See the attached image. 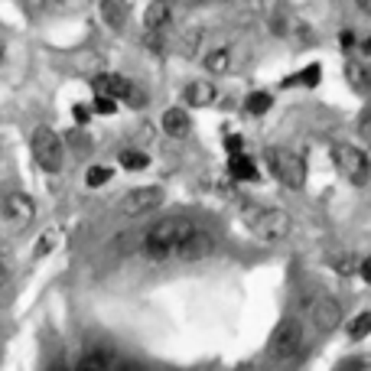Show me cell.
I'll return each mask as SVG.
<instances>
[{
    "instance_id": "6da1fadb",
    "label": "cell",
    "mask_w": 371,
    "mask_h": 371,
    "mask_svg": "<svg viewBox=\"0 0 371 371\" xmlns=\"http://www.w3.org/2000/svg\"><path fill=\"white\" fill-rule=\"evenodd\" d=\"M199 232V225L186 215H170V218H160L157 225H150L147 235H144V254L153 260H166L176 258L179 247L189 241V238Z\"/></svg>"
},
{
    "instance_id": "7a4b0ae2",
    "label": "cell",
    "mask_w": 371,
    "mask_h": 371,
    "mask_svg": "<svg viewBox=\"0 0 371 371\" xmlns=\"http://www.w3.org/2000/svg\"><path fill=\"white\" fill-rule=\"evenodd\" d=\"M306 346V333H303V322L300 319H280L273 326L271 342H267V355L273 365H290L300 359V352Z\"/></svg>"
},
{
    "instance_id": "3957f363",
    "label": "cell",
    "mask_w": 371,
    "mask_h": 371,
    "mask_svg": "<svg viewBox=\"0 0 371 371\" xmlns=\"http://www.w3.org/2000/svg\"><path fill=\"white\" fill-rule=\"evenodd\" d=\"M245 222L260 241H284L293 232V218L284 209H245Z\"/></svg>"
},
{
    "instance_id": "277c9868",
    "label": "cell",
    "mask_w": 371,
    "mask_h": 371,
    "mask_svg": "<svg viewBox=\"0 0 371 371\" xmlns=\"http://www.w3.org/2000/svg\"><path fill=\"white\" fill-rule=\"evenodd\" d=\"M264 163H267L271 176H277V183H284L286 189H303V183H306V163L293 150L271 147L264 153Z\"/></svg>"
},
{
    "instance_id": "5b68a950",
    "label": "cell",
    "mask_w": 371,
    "mask_h": 371,
    "mask_svg": "<svg viewBox=\"0 0 371 371\" xmlns=\"http://www.w3.org/2000/svg\"><path fill=\"white\" fill-rule=\"evenodd\" d=\"M333 160L339 166V173L346 176L352 186H368L371 179V160L365 150H359L355 144H335Z\"/></svg>"
},
{
    "instance_id": "8992f818",
    "label": "cell",
    "mask_w": 371,
    "mask_h": 371,
    "mask_svg": "<svg viewBox=\"0 0 371 371\" xmlns=\"http://www.w3.org/2000/svg\"><path fill=\"white\" fill-rule=\"evenodd\" d=\"M33 160L46 170V173H59L62 170V137L52 127H36L33 131Z\"/></svg>"
},
{
    "instance_id": "52a82bcc",
    "label": "cell",
    "mask_w": 371,
    "mask_h": 371,
    "mask_svg": "<svg viewBox=\"0 0 371 371\" xmlns=\"http://www.w3.org/2000/svg\"><path fill=\"white\" fill-rule=\"evenodd\" d=\"M163 192L160 186H137V189H131V192H124L121 199V215H127V218H137V215H147V212H153L157 205L163 202Z\"/></svg>"
},
{
    "instance_id": "ba28073f",
    "label": "cell",
    "mask_w": 371,
    "mask_h": 371,
    "mask_svg": "<svg viewBox=\"0 0 371 371\" xmlns=\"http://www.w3.org/2000/svg\"><path fill=\"white\" fill-rule=\"evenodd\" d=\"M0 212H3V222L10 225V228H16V232L36 218V205H33V199L26 196V192H10L0 202Z\"/></svg>"
},
{
    "instance_id": "9c48e42d",
    "label": "cell",
    "mask_w": 371,
    "mask_h": 371,
    "mask_svg": "<svg viewBox=\"0 0 371 371\" xmlns=\"http://www.w3.org/2000/svg\"><path fill=\"white\" fill-rule=\"evenodd\" d=\"M309 316H313V326H316L319 333H335L339 322H342V306H339L335 297H326V293H322V297L313 300Z\"/></svg>"
},
{
    "instance_id": "30bf717a",
    "label": "cell",
    "mask_w": 371,
    "mask_h": 371,
    "mask_svg": "<svg viewBox=\"0 0 371 371\" xmlns=\"http://www.w3.org/2000/svg\"><path fill=\"white\" fill-rule=\"evenodd\" d=\"M95 91H98V98H108V101H117V98H127V91L134 88V82H127L124 75H114V72H104L98 75L95 82Z\"/></svg>"
},
{
    "instance_id": "8fae6325",
    "label": "cell",
    "mask_w": 371,
    "mask_h": 371,
    "mask_svg": "<svg viewBox=\"0 0 371 371\" xmlns=\"http://www.w3.org/2000/svg\"><path fill=\"white\" fill-rule=\"evenodd\" d=\"M212 251H215V241H212V235L199 228L196 235H192L183 247H179V254H176V258H179V260H205Z\"/></svg>"
},
{
    "instance_id": "7c38bea8",
    "label": "cell",
    "mask_w": 371,
    "mask_h": 371,
    "mask_svg": "<svg viewBox=\"0 0 371 371\" xmlns=\"http://www.w3.org/2000/svg\"><path fill=\"white\" fill-rule=\"evenodd\" d=\"M160 127L166 137H176V140H183V137H189V131H192V121H189V114H186V108H166L160 117Z\"/></svg>"
},
{
    "instance_id": "4fadbf2b",
    "label": "cell",
    "mask_w": 371,
    "mask_h": 371,
    "mask_svg": "<svg viewBox=\"0 0 371 371\" xmlns=\"http://www.w3.org/2000/svg\"><path fill=\"white\" fill-rule=\"evenodd\" d=\"M346 82L355 88L359 95H371V69L365 62H359V59L346 62Z\"/></svg>"
},
{
    "instance_id": "5bb4252c",
    "label": "cell",
    "mask_w": 371,
    "mask_h": 371,
    "mask_svg": "<svg viewBox=\"0 0 371 371\" xmlns=\"http://www.w3.org/2000/svg\"><path fill=\"white\" fill-rule=\"evenodd\" d=\"M183 98L192 104V108H205L215 101V85H212L209 78H196V82H189L183 91Z\"/></svg>"
},
{
    "instance_id": "9a60e30c",
    "label": "cell",
    "mask_w": 371,
    "mask_h": 371,
    "mask_svg": "<svg viewBox=\"0 0 371 371\" xmlns=\"http://www.w3.org/2000/svg\"><path fill=\"white\" fill-rule=\"evenodd\" d=\"M170 16H173V7H170V3H150L147 10H144V26H147V33H163V30L170 26Z\"/></svg>"
},
{
    "instance_id": "2e32d148",
    "label": "cell",
    "mask_w": 371,
    "mask_h": 371,
    "mask_svg": "<svg viewBox=\"0 0 371 371\" xmlns=\"http://www.w3.org/2000/svg\"><path fill=\"white\" fill-rule=\"evenodd\" d=\"M75 371H111V352H104V348L88 352L85 359L78 361V368Z\"/></svg>"
},
{
    "instance_id": "e0dca14e",
    "label": "cell",
    "mask_w": 371,
    "mask_h": 371,
    "mask_svg": "<svg viewBox=\"0 0 371 371\" xmlns=\"http://www.w3.org/2000/svg\"><path fill=\"white\" fill-rule=\"evenodd\" d=\"M205 69L215 75H225L228 69H232V49L228 46H218V49H212L209 56H205Z\"/></svg>"
},
{
    "instance_id": "ac0fdd59",
    "label": "cell",
    "mask_w": 371,
    "mask_h": 371,
    "mask_svg": "<svg viewBox=\"0 0 371 371\" xmlns=\"http://www.w3.org/2000/svg\"><path fill=\"white\" fill-rule=\"evenodd\" d=\"M228 170H232V176H235V179H258V170H254V163L247 160L245 153H241V157H232Z\"/></svg>"
},
{
    "instance_id": "d6986e66",
    "label": "cell",
    "mask_w": 371,
    "mask_h": 371,
    "mask_svg": "<svg viewBox=\"0 0 371 371\" xmlns=\"http://www.w3.org/2000/svg\"><path fill=\"white\" fill-rule=\"evenodd\" d=\"M319 75H322V65H316V62H313V65H306V69H303L300 75L286 78L284 85H306V88H313L316 82H319Z\"/></svg>"
},
{
    "instance_id": "ffe728a7",
    "label": "cell",
    "mask_w": 371,
    "mask_h": 371,
    "mask_svg": "<svg viewBox=\"0 0 371 371\" xmlns=\"http://www.w3.org/2000/svg\"><path fill=\"white\" fill-rule=\"evenodd\" d=\"M348 335H352L355 342H361L365 335H371V313H359L355 319L348 322Z\"/></svg>"
},
{
    "instance_id": "44dd1931",
    "label": "cell",
    "mask_w": 371,
    "mask_h": 371,
    "mask_svg": "<svg viewBox=\"0 0 371 371\" xmlns=\"http://www.w3.org/2000/svg\"><path fill=\"white\" fill-rule=\"evenodd\" d=\"M271 104H273V98L267 95V91H254V95H247V101H245V108L251 114H267L271 111Z\"/></svg>"
},
{
    "instance_id": "7402d4cb",
    "label": "cell",
    "mask_w": 371,
    "mask_h": 371,
    "mask_svg": "<svg viewBox=\"0 0 371 371\" xmlns=\"http://www.w3.org/2000/svg\"><path fill=\"white\" fill-rule=\"evenodd\" d=\"M150 163L147 153H140V150H121V166L124 170H144Z\"/></svg>"
},
{
    "instance_id": "603a6c76",
    "label": "cell",
    "mask_w": 371,
    "mask_h": 371,
    "mask_svg": "<svg viewBox=\"0 0 371 371\" xmlns=\"http://www.w3.org/2000/svg\"><path fill=\"white\" fill-rule=\"evenodd\" d=\"M101 13L108 16V23H111L114 30H121V26H124V13H127V7H124V3H101Z\"/></svg>"
},
{
    "instance_id": "cb8c5ba5",
    "label": "cell",
    "mask_w": 371,
    "mask_h": 371,
    "mask_svg": "<svg viewBox=\"0 0 371 371\" xmlns=\"http://www.w3.org/2000/svg\"><path fill=\"white\" fill-rule=\"evenodd\" d=\"M359 134H361V140H365L368 150H371V101L361 108V114H359Z\"/></svg>"
},
{
    "instance_id": "d4e9b609",
    "label": "cell",
    "mask_w": 371,
    "mask_h": 371,
    "mask_svg": "<svg viewBox=\"0 0 371 371\" xmlns=\"http://www.w3.org/2000/svg\"><path fill=\"white\" fill-rule=\"evenodd\" d=\"M108 179H111V170H108V166H91L85 176V183L91 186V189H95V186H104Z\"/></svg>"
},
{
    "instance_id": "484cf974",
    "label": "cell",
    "mask_w": 371,
    "mask_h": 371,
    "mask_svg": "<svg viewBox=\"0 0 371 371\" xmlns=\"http://www.w3.org/2000/svg\"><path fill=\"white\" fill-rule=\"evenodd\" d=\"M333 267L339 273H352V271H355V258H348V254H342V258H333Z\"/></svg>"
},
{
    "instance_id": "4316f807",
    "label": "cell",
    "mask_w": 371,
    "mask_h": 371,
    "mask_svg": "<svg viewBox=\"0 0 371 371\" xmlns=\"http://www.w3.org/2000/svg\"><path fill=\"white\" fill-rule=\"evenodd\" d=\"M225 147H228V153H232V157H241V147H245V140H241L238 134H228Z\"/></svg>"
},
{
    "instance_id": "83f0119b",
    "label": "cell",
    "mask_w": 371,
    "mask_h": 371,
    "mask_svg": "<svg viewBox=\"0 0 371 371\" xmlns=\"http://www.w3.org/2000/svg\"><path fill=\"white\" fill-rule=\"evenodd\" d=\"M95 111H98V114H114V111H117V101H108V98H95Z\"/></svg>"
},
{
    "instance_id": "f1b7e54d",
    "label": "cell",
    "mask_w": 371,
    "mask_h": 371,
    "mask_svg": "<svg viewBox=\"0 0 371 371\" xmlns=\"http://www.w3.org/2000/svg\"><path fill=\"white\" fill-rule=\"evenodd\" d=\"M359 273H361V280H368V284H371V258H365L359 264Z\"/></svg>"
},
{
    "instance_id": "f546056e",
    "label": "cell",
    "mask_w": 371,
    "mask_h": 371,
    "mask_svg": "<svg viewBox=\"0 0 371 371\" xmlns=\"http://www.w3.org/2000/svg\"><path fill=\"white\" fill-rule=\"evenodd\" d=\"M75 121H78V124H88V114H91V111H88V108H85V104H78V108H75Z\"/></svg>"
},
{
    "instance_id": "4dcf8cb0",
    "label": "cell",
    "mask_w": 371,
    "mask_h": 371,
    "mask_svg": "<svg viewBox=\"0 0 371 371\" xmlns=\"http://www.w3.org/2000/svg\"><path fill=\"white\" fill-rule=\"evenodd\" d=\"M339 43H342V49H352V46H355V33H342V36H339Z\"/></svg>"
},
{
    "instance_id": "1f68e13d",
    "label": "cell",
    "mask_w": 371,
    "mask_h": 371,
    "mask_svg": "<svg viewBox=\"0 0 371 371\" xmlns=\"http://www.w3.org/2000/svg\"><path fill=\"white\" fill-rule=\"evenodd\" d=\"M7 280H10V267H7V260L0 258V286L7 284Z\"/></svg>"
},
{
    "instance_id": "d6a6232c",
    "label": "cell",
    "mask_w": 371,
    "mask_h": 371,
    "mask_svg": "<svg viewBox=\"0 0 371 371\" xmlns=\"http://www.w3.org/2000/svg\"><path fill=\"white\" fill-rule=\"evenodd\" d=\"M359 10H361V13H368V16H371V0H361Z\"/></svg>"
},
{
    "instance_id": "836d02e7",
    "label": "cell",
    "mask_w": 371,
    "mask_h": 371,
    "mask_svg": "<svg viewBox=\"0 0 371 371\" xmlns=\"http://www.w3.org/2000/svg\"><path fill=\"white\" fill-rule=\"evenodd\" d=\"M361 52H371V36L365 39V43H361Z\"/></svg>"
},
{
    "instance_id": "e575fe53",
    "label": "cell",
    "mask_w": 371,
    "mask_h": 371,
    "mask_svg": "<svg viewBox=\"0 0 371 371\" xmlns=\"http://www.w3.org/2000/svg\"><path fill=\"white\" fill-rule=\"evenodd\" d=\"M121 371H140V368H137V365H124Z\"/></svg>"
}]
</instances>
